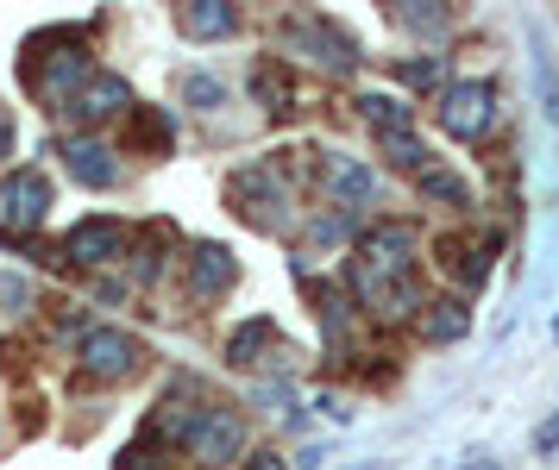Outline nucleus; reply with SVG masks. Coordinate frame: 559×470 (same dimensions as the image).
I'll return each instance as SVG.
<instances>
[{
	"label": "nucleus",
	"instance_id": "nucleus-10",
	"mask_svg": "<svg viewBox=\"0 0 559 470\" xmlns=\"http://www.w3.org/2000/svg\"><path fill=\"white\" fill-rule=\"evenodd\" d=\"M139 100H132V88L120 82V75H88L76 88V100H70V113L76 120H120V113H132Z\"/></svg>",
	"mask_w": 559,
	"mask_h": 470
},
{
	"label": "nucleus",
	"instance_id": "nucleus-17",
	"mask_svg": "<svg viewBox=\"0 0 559 470\" xmlns=\"http://www.w3.org/2000/svg\"><path fill=\"white\" fill-rule=\"evenodd\" d=\"M358 120L371 125L378 138H396V132H408L415 125V107L396 95H358Z\"/></svg>",
	"mask_w": 559,
	"mask_h": 470
},
{
	"label": "nucleus",
	"instance_id": "nucleus-2",
	"mask_svg": "<svg viewBox=\"0 0 559 470\" xmlns=\"http://www.w3.org/2000/svg\"><path fill=\"white\" fill-rule=\"evenodd\" d=\"M177 439L202 470H214V465H233V458L246 451V421H239L233 408H182Z\"/></svg>",
	"mask_w": 559,
	"mask_h": 470
},
{
	"label": "nucleus",
	"instance_id": "nucleus-26",
	"mask_svg": "<svg viewBox=\"0 0 559 470\" xmlns=\"http://www.w3.org/2000/svg\"><path fill=\"white\" fill-rule=\"evenodd\" d=\"M346 232H353V220L346 214H328V220H314V245H340Z\"/></svg>",
	"mask_w": 559,
	"mask_h": 470
},
{
	"label": "nucleus",
	"instance_id": "nucleus-13",
	"mask_svg": "<svg viewBox=\"0 0 559 470\" xmlns=\"http://www.w3.org/2000/svg\"><path fill=\"white\" fill-rule=\"evenodd\" d=\"M177 25L189 32V38H233L239 32V7H227V0H195V7H182Z\"/></svg>",
	"mask_w": 559,
	"mask_h": 470
},
{
	"label": "nucleus",
	"instance_id": "nucleus-19",
	"mask_svg": "<svg viewBox=\"0 0 559 470\" xmlns=\"http://www.w3.org/2000/svg\"><path fill=\"white\" fill-rule=\"evenodd\" d=\"M132 150H152V157H164V150L177 145V125H170V113L164 107H132Z\"/></svg>",
	"mask_w": 559,
	"mask_h": 470
},
{
	"label": "nucleus",
	"instance_id": "nucleus-15",
	"mask_svg": "<svg viewBox=\"0 0 559 470\" xmlns=\"http://www.w3.org/2000/svg\"><path fill=\"white\" fill-rule=\"evenodd\" d=\"M465 333H472V308H465V301H428V308H421V339H428V346H453V339H465Z\"/></svg>",
	"mask_w": 559,
	"mask_h": 470
},
{
	"label": "nucleus",
	"instance_id": "nucleus-24",
	"mask_svg": "<svg viewBox=\"0 0 559 470\" xmlns=\"http://www.w3.org/2000/svg\"><path fill=\"white\" fill-rule=\"evenodd\" d=\"M0 308H7V314L32 308V282H26L20 270H0Z\"/></svg>",
	"mask_w": 559,
	"mask_h": 470
},
{
	"label": "nucleus",
	"instance_id": "nucleus-22",
	"mask_svg": "<svg viewBox=\"0 0 559 470\" xmlns=\"http://www.w3.org/2000/svg\"><path fill=\"white\" fill-rule=\"evenodd\" d=\"M440 75H447L440 57H408V63H396V82H408V88H440Z\"/></svg>",
	"mask_w": 559,
	"mask_h": 470
},
{
	"label": "nucleus",
	"instance_id": "nucleus-27",
	"mask_svg": "<svg viewBox=\"0 0 559 470\" xmlns=\"http://www.w3.org/2000/svg\"><path fill=\"white\" fill-rule=\"evenodd\" d=\"M540 95H547V113L559 120V70L554 63H540Z\"/></svg>",
	"mask_w": 559,
	"mask_h": 470
},
{
	"label": "nucleus",
	"instance_id": "nucleus-29",
	"mask_svg": "<svg viewBox=\"0 0 559 470\" xmlns=\"http://www.w3.org/2000/svg\"><path fill=\"white\" fill-rule=\"evenodd\" d=\"M246 470H289V465H283L277 451H252V458H246Z\"/></svg>",
	"mask_w": 559,
	"mask_h": 470
},
{
	"label": "nucleus",
	"instance_id": "nucleus-14",
	"mask_svg": "<svg viewBox=\"0 0 559 470\" xmlns=\"http://www.w3.org/2000/svg\"><path fill=\"white\" fill-rule=\"evenodd\" d=\"M328 195L353 214L365 201H378V176L365 170V164H353V157H340V164H328Z\"/></svg>",
	"mask_w": 559,
	"mask_h": 470
},
{
	"label": "nucleus",
	"instance_id": "nucleus-7",
	"mask_svg": "<svg viewBox=\"0 0 559 470\" xmlns=\"http://www.w3.org/2000/svg\"><path fill=\"white\" fill-rule=\"evenodd\" d=\"M283 38H289L296 50H308V57H314L321 70H333V75H346V70L358 63V45H353V38H346L333 20H321V13L289 20V25H283Z\"/></svg>",
	"mask_w": 559,
	"mask_h": 470
},
{
	"label": "nucleus",
	"instance_id": "nucleus-11",
	"mask_svg": "<svg viewBox=\"0 0 559 470\" xmlns=\"http://www.w3.org/2000/svg\"><path fill=\"white\" fill-rule=\"evenodd\" d=\"M233 276H239V264H233L227 245H195L189 251V289H195V301H221L233 289Z\"/></svg>",
	"mask_w": 559,
	"mask_h": 470
},
{
	"label": "nucleus",
	"instance_id": "nucleus-16",
	"mask_svg": "<svg viewBox=\"0 0 559 470\" xmlns=\"http://www.w3.org/2000/svg\"><path fill=\"white\" fill-rule=\"evenodd\" d=\"M252 95H258V107H264L271 120L296 113V82H289L283 63H258V70H252Z\"/></svg>",
	"mask_w": 559,
	"mask_h": 470
},
{
	"label": "nucleus",
	"instance_id": "nucleus-3",
	"mask_svg": "<svg viewBox=\"0 0 559 470\" xmlns=\"http://www.w3.org/2000/svg\"><path fill=\"white\" fill-rule=\"evenodd\" d=\"M433 113H440V132H447V138L472 145V138H484L490 120H497V88H490L484 75H478V82H447Z\"/></svg>",
	"mask_w": 559,
	"mask_h": 470
},
{
	"label": "nucleus",
	"instance_id": "nucleus-21",
	"mask_svg": "<svg viewBox=\"0 0 559 470\" xmlns=\"http://www.w3.org/2000/svg\"><path fill=\"white\" fill-rule=\"evenodd\" d=\"M383 157H390V164H396V170H428V157L433 150L421 145V138H415V132H396V138H383Z\"/></svg>",
	"mask_w": 559,
	"mask_h": 470
},
{
	"label": "nucleus",
	"instance_id": "nucleus-20",
	"mask_svg": "<svg viewBox=\"0 0 559 470\" xmlns=\"http://www.w3.org/2000/svg\"><path fill=\"white\" fill-rule=\"evenodd\" d=\"M415 189L428 201H440V207H472V182L459 170H447V164H428V170L415 176Z\"/></svg>",
	"mask_w": 559,
	"mask_h": 470
},
{
	"label": "nucleus",
	"instance_id": "nucleus-25",
	"mask_svg": "<svg viewBox=\"0 0 559 470\" xmlns=\"http://www.w3.org/2000/svg\"><path fill=\"white\" fill-rule=\"evenodd\" d=\"M396 20H403L408 32H440L447 13H440V7H396Z\"/></svg>",
	"mask_w": 559,
	"mask_h": 470
},
{
	"label": "nucleus",
	"instance_id": "nucleus-4",
	"mask_svg": "<svg viewBox=\"0 0 559 470\" xmlns=\"http://www.w3.org/2000/svg\"><path fill=\"white\" fill-rule=\"evenodd\" d=\"M76 351H82V376L88 383H127L145 364V346L132 333H120V326H88Z\"/></svg>",
	"mask_w": 559,
	"mask_h": 470
},
{
	"label": "nucleus",
	"instance_id": "nucleus-8",
	"mask_svg": "<svg viewBox=\"0 0 559 470\" xmlns=\"http://www.w3.org/2000/svg\"><path fill=\"white\" fill-rule=\"evenodd\" d=\"M127 220H102V214H95V220H76L70 226V232H63V257H70V264H120V257H127Z\"/></svg>",
	"mask_w": 559,
	"mask_h": 470
},
{
	"label": "nucleus",
	"instance_id": "nucleus-6",
	"mask_svg": "<svg viewBox=\"0 0 559 470\" xmlns=\"http://www.w3.org/2000/svg\"><path fill=\"white\" fill-rule=\"evenodd\" d=\"M233 207L246 214L252 226H283V207H289V189H283V176L271 164H252V170H239L227 182Z\"/></svg>",
	"mask_w": 559,
	"mask_h": 470
},
{
	"label": "nucleus",
	"instance_id": "nucleus-1",
	"mask_svg": "<svg viewBox=\"0 0 559 470\" xmlns=\"http://www.w3.org/2000/svg\"><path fill=\"white\" fill-rule=\"evenodd\" d=\"M415 276V226L408 220H378L365 239H358V257L346 264V289L358 301H371L378 289Z\"/></svg>",
	"mask_w": 559,
	"mask_h": 470
},
{
	"label": "nucleus",
	"instance_id": "nucleus-23",
	"mask_svg": "<svg viewBox=\"0 0 559 470\" xmlns=\"http://www.w3.org/2000/svg\"><path fill=\"white\" fill-rule=\"evenodd\" d=\"M182 100H189V107H221L227 88H221L214 75H189V82H182Z\"/></svg>",
	"mask_w": 559,
	"mask_h": 470
},
{
	"label": "nucleus",
	"instance_id": "nucleus-12",
	"mask_svg": "<svg viewBox=\"0 0 559 470\" xmlns=\"http://www.w3.org/2000/svg\"><path fill=\"white\" fill-rule=\"evenodd\" d=\"M63 157H70V176L88 182V189H114L120 182V164H114V150L102 138H63Z\"/></svg>",
	"mask_w": 559,
	"mask_h": 470
},
{
	"label": "nucleus",
	"instance_id": "nucleus-5",
	"mask_svg": "<svg viewBox=\"0 0 559 470\" xmlns=\"http://www.w3.org/2000/svg\"><path fill=\"white\" fill-rule=\"evenodd\" d=\"M51 207H57V182L45 170L0 176V226H7V232H32Z\"/></svg>",
	"mask_w": 559,
	"mask_h": 470
},
{
	"label": "nucleus",
	"instance_id": "nucleus-9",
	"mask_svg": "<svg viewBox=\"0 0 559 470\" xmlns=\"http://www.w3.org/2000/svg\"><path fill=\"white\" fill-rule=\"evenodd\" d=\"M497 245H503L497 232H478V239H465V232H453V239H440V270L478 289L484 276H490V251H497Z\"/></svg>",
	"mask_w": 559,
	"mask_h": 470
},
{
	"label": "nucleus",
	"instance_id": "nucleus-28",
	"mask_svg": "<svg viewBox=\"0 0 559 470\" xmlns=\"http://www.w3.org/2000/svg\"><path fill=\"white\" fill-rule=\"evenodd\" d=\"M534 451H540V458H547V451H559V414L540 426V433H534Z\"/></svg>",
	"mask_w": 559,
	"mask_h": 470
},
{
	"label": "nucleus",
	"instance_id": "nucleus-18",
	"mask_svg": "<svg viewBox=\"0 0 559 470\" xmlns=\"http://www.w3.org/2000/svg\"><path fill=\"white\" fill-rule=\"evenodd\" d=\"M277 346V326L264 321H246V326H233V339H227V364H239V371H252V364H264V351Z\"/></svg>",
	"mask_w": 559,
	"mask_h": 470
}]
</instances>
